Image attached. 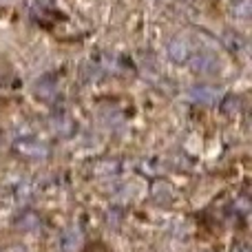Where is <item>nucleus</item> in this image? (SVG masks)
I'll return each instance as SVG.
<instances>
[{
  "instance_id": "obj_7",
  "label": "nucleus",
  "mask_w": 252,
  "mask_h": 252,
  "mask_svg": "<svg viewBox=\"0 0 252 252\" xmlns=\"http://www.w3.org/2000/svg\"><path fill=\"white\" fill-rule=\"evenodd\" d=\"M239 252H250V250H248V248H246V246H244V248H241Z\"/></svg>"
},
{
  "instance_id": "obj_4",
  "label": "nucleus",
  "mask_w": 252,
  "mask_h": 252,
  "mask_svg": "<svg viewBox=\"0 0 252 252\" xmlns=\"http://www.w3.org/2000/svg\"><path fill=\"white\" fill-rule=\"evenodd\" d=\"M241 109V100H239V95H226L223 97V102H221V113L223 115H235L237 111Z\"/></svg>"
},
{
  "instance_id": "obj_5",
  "label": "nucleus",
  "mask_w": 252,
  "mask_h": 252,
  "mask_svg": "<svg viewBox=\"0 0 252 252\" xmlns=\"http://www.w3.org/2000/svg\"><path fill=\"white\" fill-rule=\"evenodd\" d=\"M192 97H195L197 102H204V104H210V102L217 97V91L215 89H210V87H199V89H192V93H190Z\"/></svg>"
},
{
  "instance_id": "obj_2",
  "label": "nucleus",
  "mask_w": 252,
  "mask_h": 252,
  "mask_svg": "<svg viewBox=\"0 0 252 252\" xmlns=\"http://www.w3.org/2000/svg\"><path fill=\"white\" fill-rule=\"evenodd\" d=\"M80 246H82V232L75 230V228H71V230L64 235V239H62V250L64 252H78Z\"/></svg>"
},
{
  "instance_id": "obj_3",
  "label": "nucleus",
  "mask_w": 252,
  "mask_h": 252,
  "mask_svg": "<svg viewBox=\"0 0 252 252\" xmlns=\"http://www.w3.org/2000/svg\"><path fill=\"white\" fill-rule=\"evenodd\" d=\"M16 148H18V153H22V155H29V157H42V155H47V146H44V144H38V142H20Z\"/></svg>"
},
{
  "instance_id": "obj_6",
  "label": "nucleus",
  "mask_w": 252,
  "mask_h": 252,
  "mask_svg": "<svg viewBox=\"0 0 252 252\" xmlns=\"http://www.w3.org/2000/svg\"><path fill=\"white\" fill-rule=\"evenodd\" d=\"M197 64H195V71H199V73H213L215 69H217V62H215V58L210 56H201L197 58Z\"/></svg>"
},
{
  "instance_id": "obj_1",
  "label": "nucleus",
  "mask_w": 252,
  "mask_h": 252,
  "mask_svg": "<svg viewBox=\"0 0 252 252\" xmlns=\"http://www.w3.org/2000/svg\"><path fill=\"white\" fill-rule=\"evenodd\" d=\"M168 56L173 58L175 62H186L188 56H190V44L184 38H173L168 44Z\"/></svg>"
}]
</instances>
